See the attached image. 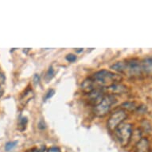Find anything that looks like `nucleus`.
Wrapping results in <instances>:
<instances>
[{"instance_id":"21","label":"nucleus","mask_w":152,"mask_h":152,"mask_svg":"<svg viewBox=\"0 0 152 152\" xmlns=\"http://www.w3.org/2000/svg\"><path fill=\"white\" fill-rule=\"evenodd\" d=\"M3 88H1V86H0V97L2 96V95H3Z\"/></svg>"},{"instance_id":"6","label":"nucleus","mask_w":152,"mask_h":152,"mask_svg":"<svg viewBox=\"0 0 152 152\" xmlns=\"http://www.w3.org/2000/svg\"><path fill=\"white\" fill-rule=\"evenodd\" d=\"M106 95H104V90L103 88H97L92 92L88 93V100L91 103L95 104V106L98 104L104 99Z\"/></svg>"},{"instance_id":"18","label":"nucleus","mask_w":152,"mask_h":152,"mask_svg":"<svg viewBox=\"0 0 152 152\" xmlns=\"http://www.w3.org/2000/svg\"><path fill=\"white\" fill-rule=\"evenodd\" d=\"M53 94H54V90H49V92L46 93V96H45V99H49V98L52 97L53 96Z\"/></svg>"},{"instance_id":"5","label":"nucleus","mask_w":152,"mask_h":152,"mask_svg":"<svg viewBox=\"0 0 152 152\" xmlns=\"http://www.w3.org/2000/svg\"><path fill=\"white\" fill-rule=\"evenodd\" d=\"M142 61L137 59H132L126 62V70L125 74L129 77H140L142 73Z\"/></svg>"},{"instance_id":"11","label":"nucleus","mask_w":152,"mask_h":152,"mask_svg":"<svg viewBox=\"0 0 152 152\" xmlns=\"http://www.w3.org/2000/svg\"><path fill=\"white\" fill-rule=\"evenodd\" d=\"M111 69L114 70L115 72H119V73H125V70H126V62L124 61H118L115 63L114 65L111 66Z\"/></svg>"},{"instance_id":"19","label":"nucleus","mask_w":152,"mask_h":152,"mask_svg":"<svg viewBox=\"0 0 152 152\" xmlns=\"http://www.w3.org/2000/svg\"><path fill=\"white\" fill-rule=\"evenodd\" d=\"M5 80H6V78L5 77H4V75L0 72V85H3V83H4V81H5Z\"/></svg>"},{"instance_id":"2","label":"nucleus","mask_w":152,"mask_h":152,"mask_svg":"<svg viewBox=\"0 0 152 152\" xmlns=\"http://www.w3.org/2000/svg\"><path fill=\"white\" fill-rule=\"evenodd\" d=\"M116 139L122 147H126L131 141L133 135L132 125L129 123H123L114 131Z\"/></svg>"},{"instance_id":"4","label":"nucleus","mask_w":152,"mask_h":152,"mask_svg":"<svg viewBox=\"0 0 152 152\" xmlns=\"http://www.w3.org/2000/svg\"><path fill=\"white\" fill-rule=\"evenodd\" d=\"M127 117V112L125 110L120 108L112 113L107 120V127L111 131H115L121 124L124 122L126 118Z\"/></svg>"},{"instance_id":"20","label":"nucleus","mask_w":152,"mask_h":152,"mask_svg":"<svg viewBox=\"0 0 152 152\" xmlns=\"http://www.w3.org/2000/svg\"><path fill=\"white\" fill-rule=\"evenodd\" d=\"M32 152H44L43 151L42 148H34L32 150Z\"/></svg>"},{"instance_id":"12","label":"nucleus","mask_w":152,"mask_h":152,"mask_svg":"<svg viewBox=\"0 0 152 152\" xmlns=\"http://www.w3.org/2000/svg\"><path fill=\"white\" fill-rule=\"evenodd\" d=\"M27 118L26 117H21L18 120V129L20 131H24L26 129V124H27Z\"/></svg>"},{"instance_id":"10","label":"nucleus","mask_w":152,"mask_h":152,"mask_svg":"<svg viewBox=\"0 0 152 152\" xmlns=\"http://www.w3.org/2000/svg\"><path fill=\"white\" fill-rule=\"evenodd\" d=\"M107 89L112 93V95L122 94L127 91V87L125 85L120 84V83H115V84H113L107 88Z\"/></svg>"},{"instance_id":"7","label":"nucleus","mask_w":152,"mask_h":152,"mask_svg":"<svg viewBox=\"0 0 152 152\" xmlns=\"http://www.w3.org/2000/svg\"><path fill=\"white\" fill-rule=\"evenodd\" d=\"M135 152H150V142L147 138L140 139L135 145Z\"/></svg>"},{"instance_id":"8","label":"nucleus","mask_w":152,"mask_h":152,"mask_svg":"<svg viewBox=\"0 0 152 152\" xmlns=\"http://www.w3.org/2000/svg\"><path fill=\"white\" fill-rule=\"evenodd\" d=\"M97 86L96 85V83L93 80L92 77L87 78L85 79L83 83L81 84V89L83 90V92H86V93H90L91 92H92L93 90L97 88Z\"/></svg>"},{"instance_id":"1","label":"nucleus","mask_w":152,"mask_h":152,"mask_svg":"<svg viewBox=\"0 0 152 152\" xmlns=\"http://www.w3.org/2000/svg\"><path fill=\"white\" fill-rule=\"evenodd\" d=\"M93 80L98 88H108L115 83H120L122 80L120 75L108 71V70H100L95 72L92 77Z\"/></svg>"},{"instance_id":"15","label":"nucleus","mask_w":152,"mask_h":152,"mask_svg":"<svg viewBox=\"0 0 152 152\" xmlns=\"http://www.w3.org/2000/svg\"><path fill=\"white\" fill-rule=\"evenodd\" d=\"M53 75H54L53 69V67H50L49 68V69H48L47 72H46V77L50 80V79H51V78L53 77Z\"/></svg>"},{"instance_id":"22","label":"nucleus","mask_w":152,"mask_h":152,"mask_svg":"<svg viewBox=\"0 0 152 152\" xmlns=\"http://www.w3.org/2000/svg\"><path fill=\"white\" fill-rule=\"evenodd\" d=\"M78 50H77V53H80V52H82L83 51V49H77Z\"/></svg>"},{"instance_id":"3","label":"nucleus","mask_w":152,"mask_h":152,"mask_svg":"<svg viewBox=\"0 0 152 152\" xmlns=\"http://www.w3.org/2000/svg\"><path fill=\"white\" fill-rule=\"evenodd\" d=\"M115 102V98L114 95H106L104 99L94 107L95 115L99 117H102L107 115L112 107V105Z\"/></svg>"},{"instance_id":"13","label":"nucleus","mask_w":152,"mask_h":152,"mask_svg":"<svg viewBox=\"0 0 152 152\" xmlns=\"http://www.w3.org/2000/svg\"><path fill=\"white\" fill-rule=\"evenodd\" d=\"M137 107H135V104L133 102H125L122 104V109L124 110H132L135 109Z\"/></svg>"},{"instance_id":"16","label":"nucleus","mask_w":152,"mask_h":152,"mask_svg":"<svg viewBox=\"0 0 152 152\" xmlns=\"http://www.w3.org/2000/svg\"><path fill=\"white\" fill-rule=\"evenodd\" d=\"M66 60L68 61H69V62H73L77 60V56L74 54H72V53H70V54H68L66 56Z\"/></svg>"},{"instance_id":"14","label":"nucleus","mask_w":152,"mask_h":152,"mask_svg":"<svg viewBox=\"0 0 152 152\" xmlns=\"http://www.w3.org/2000/svg\"><path fill=\"white\" fill-rule=\"evenodd\" d=\"M18 144L17 141H10V142H8L6 143L5 145V151H10L11 150H13L15 148Z\"/></svg>"},{"instance_id":"9","label":"nucleus","mask_w":152,"mask_h":152,"mask_svg":"<svg viewBox=\"0 0 152 152\" xmlns=\"http://www.w3.org/2000/svg\"><path fill=\"white\" fill-rule=\"evenodd\" d=\"M142 72L147 76H152V56L145 58L142 61Z\"/></svg>"},{"instance_id":"17","label":"nucleus","mask_w":152,"mask_h":152,"mask_svg":"<svg viewBox=\"0 0 152 152\" xmlns=\"http://www.w3.org/2000/svg\"><path fill=\"white\" fill-rule=\"evenodd\" d=\"M47 152H61V150L57 147H52L48 149Z\"/></svg>"}]
</instances>
